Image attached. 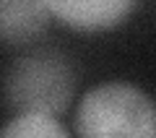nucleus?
<instances>
[{"mask_svg": "<svg viewBox=\"0 0 156 138\" xmlns=\"http://www.w3.org/2000/svg\"><path fill=\"white\" fill-rule=\"evenodd\" d=\"M73 130L86 138H154L156 102L133 83H99L81 96Z\"/></svg>", "mask_w": 156, "mask_h": 138, "instance_id": "f257e3e1", "label": "nucleus"}, {"mask_svg": "<svg viewBox=\"0 0 156 138\" xmlns=\"http://www.w3.org/2000/svg\"><path fill=\"white\" fill-rule=\"evenodd\" d=\"M76 89L70 63L57 52L23 55L3 78V96L13 112L60 115L68 110Z\"/></svg>", "mask_w": 156, "mask_h": 138, "instance_id": "f03ea898", "label": "nucleus"}, {"mask_svg": "<svg viewBox=\"0 0 156 138\" xmlns=\"http://www.w3.org/2000/svg\"><path fill=\"white\" fill-rule=\"evenodd\" d=\"M138 0H47L50 16L76 31H109L133 13Z\"/></svg>", "mask_w": 156, "mask_h": 138, "instance_id": "7ed1b4c3", "label": "nucleus"}, {"mask_svg": "<svg viewBox=\"0 0 156 138\" xmlns=\"http://www.w3.org/2000/svg\"><path fill=\"white\" fill-rule=\"evenodd\" d=\"M47 0H0V42H34L50 24Z\"/></svg>", "mask_w": 156, "mask_h": 138, "instance_id": "20e7f679", "label": "nucleus"}, {"mask_svg": "<svg viewBox=\"0 0 156 138\" xmlns=\"http://www.w3.org/2000/svg\"><path fill=\"white\" fill-rule=\"evenodd\" d=\"M0 136L5 138H65L68 130L55 115L44 112H16L8 125L0 128Z\"/></svg>", "mask_w": 156, "mask_h": 138, "instance_id": "39448f33", "label": "nucleus"}]
</instances>
